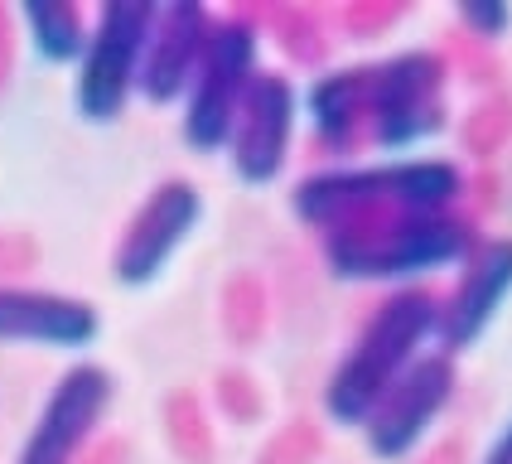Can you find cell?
Instances as JSON below:
<instances>
[{
    "mask_svg": "<svg viewBox=\"0 0 512 464\" xmlns=\"http://www.w3.org/2000/svg\"><path fill=\"white\" fill-rule=\"evenodd\" d=\"M440 334V295L426 286H401L372 305L324 382V411L334 426H368L377 402L411 373Z\"/></svg>",
    "mask_w": 512,
    "mask_h": 464,
    "instance_id": "3957f363",
    "label": "cell"
},
{
    "mask_svg": "<svg viewBox=\"0 0 512 464\" xmlns=\"http://www.w3.org/2000/svg\"><path fill=\"white\" fill-rule=\"evenodd\" d=\"M455 15L474 39H488V44L508 39V29H512V5L508 0H464Z\"/></svg>",
    "mask_w": 512,
    "mask_h": 464,
    "instance_id": "9a60e30c",
    "label": "cell"
},
{
    "mask_svg": "<svg viewBox=\"0 0 512 464\" xmlns=\"http://www.w3.org/2000/svg\"><path fill=\"white\" fill-rule=\"evenodd\" d=\"M20 20H25V34H29V49L34 58L54 63V68H78V58L87 49V10L78 0H25L20 5Z\"/></svg>",
    "mask_w": 512,
    "mask_h": 464,
    "instance_id": "5bb4252c",
    "label": "cell"
},
{
    "mask_svg": "<svg viewBox=\"0 0 512 464\" xmlns=\"http://www.w3.org/2000/svg\"><path fill=\"white\" fill-rule=\"evenodd\" d=\"M455 358L430 348L426 358L401 377L397 387L377 402V411L363 426V440H368V455L382 464H401L416 455V445L430 435V426L445 416V406L455 402Z\"/></svg>",
    "mask_w": 512,
    "mask_h": 464,
    "instance_id": "9c48e42d",
    "label": "cell"
},
{
    "mask_svg": "<svg viewBox=\"0 0 512 464\" xmlns=\"http://www.w3.org/2000/svg\"><path fill=\"white\" fill-rule=\"evenodd\" d=\"M469 179L455 160L440 155H397L358 170L305 174L290 189V213L310 232H334L363 218H401V213H455Z\"/></svg>",
    "mask_w": 512,
    "mask_h": 464,
    "instance_id": "7a4b0ae2",
    "label": "cell"
},
{
    "mask_svg": "<svg viewBox=\"0 0 512 464\" xmlns=\"http://www.w3.org/2000/svg\"><path fill=\"white\" fill-rule=\"evenodd\" d=\"M213 10L199 0H170L160 5L155 29H150V44H145V63H141V83L136 97L145 107H174L184 102V92L194 83L208 49V34H213Z\"/></svg>",
    "mask_w": 512,
    "mask_h": 464,
    "instance_id": "7c38bea8",
    "label": "cell"
},
{
    "mask_svg": "<svg viewBox=\"0 0 512 464\" xmlns=\"http://www.w3.org/2000/svg\"><path fill=\"white\" fill-rule=\"evenodd\" d=\"M261 73V39L242 15H218L203 63L194 83L179 102V136L194 155H218L228 150L232 121L242 112L247 92Z\"/></svg>",
    "mask_w": 512,
    "mask_h": 464,
    "instance_id": "8992f818",
    "label": "cell"
},
{
    "mask_svg": "<svg viewBox=\"0 0 512 464\" xmlns=\"http://www.w3.org/2000/svg\"><path fill=\"white\" fill-rule=\"evenodd\" d=\"M295 112H300L295 83L285 73L261 68L228 136V165L247 189H271L281 179L295 136Z\"/></svg>",
    "mask_w": 512,
    "mask_h": 464,
    "instance_id": "30bf717a",
    "label": "cell"
},
{
    "mask_svg": "<svg viewBox=\"0 0 512 464\" xmlns=\"http://www.w3.org/2000/svg\"><path fill=\"white\" fill-rule=\"evenodd\" d=\"M102 315L83 295L39 286H0V348H58L83 353L97 344Z\"/></svg>",
    "mask_w": 512,
    "mask_h": 464,
    "instance_id": "4fadbf2b",
    "label": "cell"
},
{
    "mask_svg": "<svg viewBox=\"0 0 512 464\" xmlns=\"http://www.w3.org/2000/svg\"><path fill=\"white\" fill-rule=\"evenodd\" d=\"M160 0H107L92 10V34L73 73V107L87 126H112L131 107Z\"/></svg>",
    "mask_w": 512,
    "mask_h": 464,
    "instance_id": "5b68a950",
    "label": "cell"
},
{
    "mask_svg": "<svg viewBox=\"0 0 512 464\" xmlns=\"http://www.w3.org/2000/svg\"><path fill=\"white\" fill-rule=\"evenodd\" d=\"M203 223V194L189 179H165L141 199V208L126 218V228L116 237L112 252V276L116 286L145 290L155 286L170 261L179 257V247L199 232Z\"/></svg>",
    "mask_w": 512,
    "mask_h": 464,
    "instance_id": "52a82bcc",
    "label": "cell"
},
{
    "mask_svg": "<svg viewBox=\"0 0 512 464\" xmlns=\"http://www.w3.org/2000/svg\"><path fill=\"white\" fill-rule=\"evenodd\" d=\"M479 464H512V421L503 426V431H498V440L488 445V455Z\"/></svg>",
    "mask_w": 512,
    "mask_h": 464,
    "instance_id": "2e32d148",
    "label": "cell"
},
{
    "mask_svg": "<svg viewBox=\"0 0 512 464\" xmlns=\"http://www.w3.org/2000/svg\"><path fill=\"white\" fill-rule=\"evenodd\" d=\"M112 397H116V382L102 363H73L54 382V392L44 397L15 464H78L87 440L107 421Z\"/></svg>",
    "mask_w": 512,
    "mask_h": 464,
    "instance_id": "ba28073f",
    "label": "cell"
},
{
    "mask_svg": "<svg viewBox=\"0 0 512 464\" xmlns=\"http://www.w3.org/2000/svg\"><path fill=\"white\" fill-rule=\"evenodd\" d=\"M484 242L464 213H401V218H363L324 232L319 247L339 281H387L406 286L416 276L464 266Z\"/></svg>",
    "mask_w": 512,
    "mask_h": 464,
    "instance_id": "277c9868",
    "label": "cell"
},
{
    "mask_svg": "<svg viewBox=\"0 0 512 464\" xmlns=\"http://www.w3.org/2000/svg\"><path fill=\"white\" fill-rule=\"evenodd\" d=\"M508 295H512V237H484L469 252V261L459 266L455 290L440 300L435 348L450 353V358L474 348L488 334V324L498 319Z\"/></svg>",
    "mask_w": 512,
    "mask_h": 464,
    "instance_id": "8fae6325",
    "label": "cell"
},
{
    "mask_svg": "<svg viewBox=\"0 0 512 464\" xmlns=\"http://www.w3.org/2000/svg\"><path fill=\"white\" fill-rule=\"evenodd\" d=\"M305 112L329 155L411 150L445 126V58L430 49L382 58L368 68H334L310 83Z\"/></svg>",
    "mask_w": 512,
    "mask_h": 464,
    "instance_id": "6da1fadb",
    "label": "cell"
}]
</instances>
